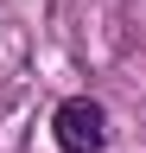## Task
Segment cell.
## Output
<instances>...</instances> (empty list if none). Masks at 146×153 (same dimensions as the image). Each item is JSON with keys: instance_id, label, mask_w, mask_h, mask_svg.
<instances>
[{"instance_id": "obj_1", "label": "cell", "mask_w": 146, "mask_h": 153, "mask_svg": "<svg viewBox=\"0 0 146 153\" xmlns=\"http://www.w3.org/2000/svg\"><path fill=\"white\" fill-rule=\"evenodd\" d=\"M51 140L57 153H102L108 147V108L95 96H64L51 115Z\"/></svg>"}]
</instances>
